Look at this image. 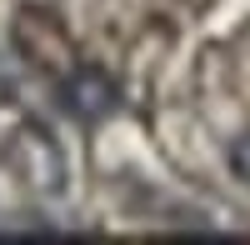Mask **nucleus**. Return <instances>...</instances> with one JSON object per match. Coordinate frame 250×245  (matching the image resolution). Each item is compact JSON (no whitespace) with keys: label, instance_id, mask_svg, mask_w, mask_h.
<instances>
[{"label":"nucleus","instance_id":"nucleus-1","mask_svg":"<svg viewBox=\"0 0 250 245\" xmlns=\"http://www.w3.org/2000/svg\"><path fill=\"white\" fill-rule=\"evenodd\" d=\"M65 95H70V105H75L80 115H105V110H110V85H105V80H95V75L70 80Z\"/></svg>","mask_w":250,"mask_h":245},{"label":"nucleus","instance_id":"nucleus-2","mask_svg":"<svg viewBox=\"0 0 250 245\" xmlns=\"http://www.w3.org/2000/svg\"><path fill=\"white\" fill-rule=\"evenodd\" d=\"M235 170H240V175L250 180V135H245L240 145H235Z\"/></svg>","mask_w":250,"mask_h":245}]
</instances>
